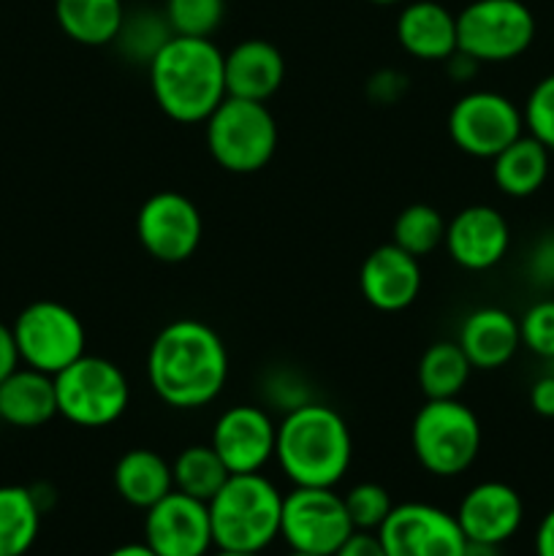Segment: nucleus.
I'll return each instance as SVG.
<instances>
[{
    "label": "nucleus",
    "instance_id": "1",
    "mask_svg": "<svg viewBox=\"0 0 554 556\" xmlns=\"http://www.w3.org/2000/svg\"><path fill=\"white\" fill-rule=\"evenodd\" d=\"M147 380L163 405L199 410L226 389V342L204 320H172L158 331L147 351Z\"/></svg>",
    "mask_w": 554,
    "mask_h": 556
},
{
    "label": "nucleus",
    "instance_id": "2",
    "mask_svg": "<svg viewBox=\"0 0 554 556\" xmlns=\"http://www.w3.org/2000/svg\"><path fill=\"white\" fill-rule=\"evenodd\" d=\"M223 54L212 38H168L147 65L158 109L179 125H204L228 96Z\"/></svg>",
    "mask_w": 554,
    "mask_h": 556
},
{
    "label": "nucleus",
    "instance_id": "3",
    "mask_svg": "<svg viewBox=\"0 0 554 556\" xmlns=\"http://www.w3.org/2000/svg\"><path fill=\"white\" fill-rule=\"evenodd\" d=\"M275 459L293 486L335 489L351 470V429L335 407L307 400L277 424Z\"/></svg>",
    "mask_w": 554,
    "mask_h": 556
},
{
    "label": "nucleus",
    "instance_id": "4",
    "mask_svg": "<svg viewBox=\"0 0 554 556\" xmlns=\"http://www.w3.org/2000/svg\"><path fill=\"white\" fill-rule=\"evenodd\" d=\"M206 508L212 541L223 552L261 554L280 538L282 494L261 472L231 476Z\"/></svg>",
    "mask_w": 554,
    "mask_h": 556
},
{
    "label": "nucleus",
    "instance_id": "5",
    "mask_svg": "<svg viewBox=\"0 0 554 556\" xmlns=\"http://www.w3.org/2000/svg\"><path fill=\"white\" fill-rule=\"evenodd\" d=\"M481 421L456 400H427L411 427L413 456L435 478H456L481 454Z\"/></svg>",
    "mask_w": 554,
    "mask_h": 556
},
{
    "label": "nucleus",
    "instance_id": "6",
    "mask_svg": "<svg viewBox=\"0 0 554 556\" xmlns=\"http://www.w3.org/2000/svg\"><path fill=\"white\" fill-rule=\"evenodd\" d=\"M206 150L228 174H255L277 152V119L264 101L223 98L204 123Z\"/></svg>",
    "mask_w": 554,
    "mask_h": 556
},
{
    "label": "nucleus",
    "instance_id": "7",
    "mask_svg": "<svg viewBox=\"0 0 554 556\" xmlns=\"http://www.w3.org/2000/svg\"><path fill=\"white\" fill-rule=\"evenodd\" d=\"M54 394L58 416L81 429L112 427L130 405V383L119 364L90 353L54 375Z\"/></svg>",
    "mask_w": 554,
    "mask_h": 556
},
{
    "label": "nucleus",
    "instance_id": "8",
    "mask_svg": "<svg viewBox=\"0 0 554 556\" xmlns=\"http://www.w3.org/2000/svg\"><path fill=\"white\" fill-rule=\"evenodd\" d=\"M536 38V16L521 0H473L456 14V47L476 63H508Z\"/></svg>",
    "mask_w": 554,
    "mask_h": 556
},
{
    "label": "nucleus",
    "instance_id": "9",
    "mask_svg": "<svg viewBox=\"0 0 554 556\" xmlns=\"http://www.w3.org/2000/svg\"><path fill=\"white\" fill-rule=\"evenodd\" d=\"M11 331L20 362L52 378L87 353L85 324L74 309L54 299H36L27 304L11 324Z\"/></svg>",
    "mask_w": 554,
    "mask_h": 556
},
{
    "label": "nucleus",
    "instance_id": "10",
    "mask_svg": "<svg viewBox=\"0 0 554 556\" xmlns=\"http://www.w3.org/2000/svg\"><path fill=\"white\" fill-rule=\"evenodd\" d=\"M351 535L345 500L335 489L293 486L282 494L280 538L291 552L331 556Z\"/></svg>",
    "mask_w": 554,
    "mask_h": 556
},
{
    "label": "nucleus",
    "instance_id": "11",
    "mask_svg": "<svg viewBox=\"0 0 554 556\" xmlns=\"http://www.w3.org/2000/svg\"><path fill=\"white\" fill-rule=\"evenodd\" d=\"M521 134H525V114L503 92H465L449 112V136L454 147L481 161H492Z\"/></svg>",
    "mask_w": 554,
    "mask_h": 556
},
{
    "label": "nucleus",
    "instance_id": "12",
    "mask_svg": "<svg viewBox=\"0 0 554 556\" xmlns=\"http://www.w3.org/2000/svg\"><path fill=\"white\" fill-rule=\"evenodd\" d=\"M204 220L179 190H158L136 212V239L161 264H182L199 250Z\"/></svg>",
    "mask_w": 554,
    "mask_h": 556
},
{
    "label": "nucleus",
    "instance_id": "13",
    "mask_svg": "<svg viewBox=\"0 0 554 556\" xmlns=\"http://www.w3.org/2000/svg\"><path fill=\"white\" fill-rule=\"evenodd\" d=\"M378 538L386 556H462L467 546L456 516L429 503L394 505Z\"/></svg>",
    "mask_w": 554,
    "mask_h": 556
},
{
    "label": "nucleus",
    "instance_id": "14",
    "mask_svg": "<svg viewBox=\"0 0 554 556\" xmlns=\"http://www.w3.org/2000/svg\"><path fill=\"white\" fill-rule=\"evenodd\" d=\"M144 514V543L158 556H206L215 548L210 508L201 500L174 489Z\"/></svg>",
    "mask_w": 554,
    "mask_h": 556
},
{
    "label": "nucleus",
    "instance_id": "15",
    "mask_svg": "<svg viewBox=\"0 0 554 556\" xmlns=\"http://www.w3.org/2000/svg\"><path fill=\"white\" fill-rule=\"evenodd\" d=\"M277 424L264 407L234 405L217 416L210 445L231 476L261 472L275 459Z\"/></svg>",
    "mask_w": 554,
    "mask_h": 556
},
{
    "label": "nucleus",
    "instance_id": "16",
    "mask_svg": "<svg viewBox=\"0 0 554 556\" xmlns=\"http://www.w3.org/2000/svg\"><path fill=\"white\" fill-rule=\"evenodd\" d=\"M445 250L451 261L467 271L494 269L511 248V226L489 204H473L445 223Z\"/></svg>",
    "mask_w": 554,
    "mask_h": 556
},
{
    "label": "nucleus",
    "instance_id": "17",
    "mask_svg": "<svg viewBox=\"0 0 554 556\" xmlns=\"http://www.w3.org/2000/svg\"><path fill=\"white\" fill-rule=\"evenodd\" d=\"M358 288L369 307L380 313H402L421 293V264L394 242L380 244L364 258Z\"/></svg>",
    "mask_w": 554,
    "mask_h": 556
},
{
    "label": "nucleus",
    "instance_id": "18",
    "mask_svg": "<svg viewBox=\"0 0 554 556\" xmlns=\"http://www.w3.org/2000/svg\"><path fill=\"white\" fill-rule=\"evenodd\" d=\"M454 516L467 541L503 546L519 532L521 521H525V503L508 483L483 481L462 497Z\"/></svg>",
    "mask_w": 554,
    "mask_h": 556
},
{
    "label": "nucleus",
    "instance_id": "19",
    "mask_svg": "<svg viewBox=\"0 0 554 556\" xmlns=\"http://www.w3.org/2000/svg\"><path fill=\"white\" fill-rule=\"evenodd\" d=\"M226 92L244 101H269L286 81L282 52L266 38H244L223 54Z\"/></svg>",
    "mask_w": 554,
    "mask_h": 556
},
{
    "label": "nucleus",
    "instance_id": "20",
    "mask_svg": "<svg viewBox=\"0 0 554 556\" xmlns=\"http://www.w3.org/2000/svg\"><path fill=\"white\" fill-rule=\"evenodd\" d=\"M396 43L424 63H445L456 52V14L438 0H413L396 16Z\"/></svg>",
    "mask_w": 554,
    "mask_h": 556
},
{
    "label": "nucleus",
    "instance_id": "21",
    "mask_svg": "<svg viewBox=\"0 0 554 556\" xmlns=\"http://www.w3.org/2000/svg\"><path fill=\"white\" fill-rule=\"evenodd\" d=\"M456 342L473 369H500L521 348L519 320L503 307H478L462 320Z\"/></svg>",
    "mask_w": 554,
    "mask_h": 556
},
{
    "label": "nucleus",
    "instance_id": "22",
    "mask_svg": "<svg viewBox=\"0 0 554 556\" xmlns=\"http://www.w3.org/2000/svg\"><path fill=\"white\" fill-rule=\"evenodd\" d=\"M58 416L54 378L38 369L20 367L0 383V421L16 429H36Z\"/></svg>",
    "mask_w": 554,
    "mask_h": 556
},
{
    "label": "nucleus",
    "instance_id": "23",
    "mask_svg": "<svg viewBox=\"0 0 554 556\" xmlns=\"http://www.w3.org/2000/svg\"><path fill=\"white\" fill-rule=\"evenodd\" d=\"M114 492L130 508L147 510L174 492L172 462L152 448H130L114 465Z\"/></svg>",
    "mask_w": 554,
    "mask_h": 556
},
{
    "label": "nucleus",
    "instance_id": "24",
    "mask_svg": "<svg viewBox=\"0 0 554 556\" xmlns=\"http://www.w3.org/2000/svg\"><path fill=\"white\" fill-rule=\"evenodd\" d=\"M549 155L552 150L530 134H521L519 139L511 141L492 157V179L500 193L511 199H527L538 193L549 177Z\"/></svg>",
    "mask_w": 554,
    "mask_h": 556
},
{
    "label": "nucleus",
    "instance_id": "25",
    "mask_svg": "<svg viewBox=\"0 0 554 556\" xmlns=\"http://www.w3.org/2000/svg\"><path fill=\"white\" fill-rule=\"evenodd\" d=\"M54 20L81 47H109L125 20L123 0H54Z\"/></svg>",
    "mask_w": 554,
    "mask_h": 556
},
{
    "label": "nucleus",
    "instance_id": "26",
    "mask_svg": "<svg viewBox=\"0 0 554 556\" xmlns=\"http://www.w3.org/2000/svg\"><path fill=\"white\" fill-rule=\"evenodd\" d=\"M470 362L459 342H432L418 358L416 380L424 400H456L470 380Z\"/></svg>",
    "mask_w": 554,
    "mask_h": 556
},
{
    "label": "nucleus",
    "instance_id": "27",
    "mask_svg": "<svg viewBox=\"0 0 554 556\" xmlns=\"http://www.w3.org/2000/svg\"><path fill=\"white\" fill-rule=\"evenodd\" d=\"M43 508L27 486H0V556H25L41 530Z\"/></svg>",
    "mask_w": 554,
    "mask_h": 556
},
{
    "label": "nucleus",
    "instance_id": "28",
    "mask_svg": "<svg viewBox=\"0 0 554 556\" xmlns=\"http://www.w3.org/2000/svg\"><path fill=\"white\" fill-rule=\"evenodd\" d=\"M172 476L177 492L210 503L231 478V472L210 443H196L179 451L177 459L172 462Z\"/></svg>",
    "mask_w": 554,
    "mask_h": 556
},
{
    "label": "nucleus",
    "instance_id": "29",
    "mask_svg": "<svg viewBox=\"0 0 554 556\" xmlns=\"http://www.w3.org/2000/svg\"><path fill=\"white\" fill-rule=\"evenodd\" d=\"M172 27L163 11H125L123 27H119L114 47L130 60V63L150 65L152 58L163 49V43L172 38Z\"/></svg>",
    "mask_w": 554,
    "mask_h": 556
},
{
    "label": "nucleus",
    "instance_id": "30",
    "mask_svg": "<svg viewBox=\"0 0 554 556\" xmlns=\"http://www.w3.org/2000/svg\"><path fill=\"white\" fill-rule=\"evenodd\" d=\"M445 223L449 220H445L435 206L411 204L396 215L394 239H391V242L421 261L424 255L435 253V250L443 244Z\"/></svg>",
    "mask_w": 554,
    "mask_h": 556
},
{
    "label": "nucleus",
    "instance_id": "31",
    "mask_svg": "<svg viewBox=\"0 0 554 556\" xmlns=\"http://www.w3.org/2000/svg\"><path fill=\"white\" fill-rule=\"evenodd\" d=\"M163 14L174 36L212 38L226 14V0H166Z\"/></svg>",
    "mask_w": 554,
    "mask_h": 556
},
{
    "label": "nucleus",
    "instance_id": "32",
    "mask_svg": "<svg viewBox=\"0 0 554 556\" xmlns=\"http://www.w3.org/2000/svg\"><path fill=\"white\" fill-rule=\"evenodd\" d=\"M342 500H345V510L348 516H351L353 530L362 532H378L380 525H383V521L389 519L391 510H394V500H391L389 489L373 481L351 486L342 494Z\"/></svg>",
    "mask_w": 554,
    "mask_h": 556
},
{
    "label": "nucleus",
    "instance_id": "33",
    "mask_svg": "<svg viewBox=\"0 0 554 556\" xmlns=\"http://www.w3.org/2000/svg\"><path fill=\"white\" fill-rule=\"evenodd\" d=\"M525 130L536 136L543 147L554 152V74L543 76L527 96L525 109Z\"/></svg>",
    "mask_w": 554,
    "mask_h": 556
},
{
    "label": "nucleus",
    "instance_id": "34",
    "mask_svg": "<svg viewBox=\"0 0 554 556\" xmlns=\"http://www.w3.org/2000/svg\"><path fill=\"white\" fill-rule=\"evenodd\" d=\"M521 345L541 358H554V299L536 302L519 318Z\"/></svg>",
    "mask_w": 554,
    "mask_h": 556
},
{
    "label": "nucleus",
    "instance_id": "35",
    "mask_svg": "<svg viewBox=\"0 0 554 556\" xmlns=\"http://www.w3.org/2000/svg\"><path fill=\"white\" fill-rule=\"evenodd\" d=\"M411 81H407L405 74L394 68H383L378 74H373V79L367 81V96L373 98L375 103H383V106H391V103L400 101L407 92Z\"/></svg>",
    "mask_w": 554,
    "mask_h": 556
},
{
    "label": "nucleus",
    "instance_id": "36",
    "mask_svg": "<svg viewBox=\"0 0 554 556\" xmlns=\"http://www.w3.org/2000/svg\"><path fill=\"white\" fill-rule=\"evenodd\" d=\"M527 275L538 286L554 288V233H546L536 242L530 258H527Z\"/></svg>",
    "mask_w": 554,
    "mask_h": 556
},
{
    "label": "nucleus",
    "instance_id": "37",
    "mask_svg": "<svg viewBox=\"0 0 554 556\" xmlns=\"http://www.w3.org/2000/svg\"><path fill=\"white\" fill-rule=\"evenodd\" d=\"M331 556H386L378 532L353 530V535L342 543Z\"/></svg>",
    "mask_w": 554,
    "mask_h": 556
},
{
    "label": "nucleus",
    "instance_id": "38",
    "mask_svg": "<svg viewBox=\"0 0 554 556\" xmlns=\"http://www.w3.org/2000/svg\"><path fill=\"white\" fill-rule=\"evenodd\" d=\"M530 407L541 418H554V375H543L532 383Z\"/></svg>",
    "mask_w": 554,
    "mask_h": 556
},
{
    "label": "nucleus",
    "instance_id": "39",
    "mask_svg": "<svg viewBox=\"0 0 554 556\" xmlns=\"http://www.w3.org/2000/svg\"><path fill=\"white\" fill-rule=\"evenodd\" d=\"M20 351H16V340H14V331L11 326H5L0 320V383L20 367Z\"/></svg>",
    "mask_w": 554,
    "mask_h": 556
},
{
    "label": "nucleus",
    "instance_id": "40",
    "mask_svg": "<svg viewBox=\"0 0 554 556\" xmlns=\"http://www.w3.org/2000/svg\"><path fill=\"white\" fill-rule=\"evenodd\" d=\"M536 556H554V508L543 516L536 530Z\"/></svg>",
    "mask_w": 554,
    "mask_h": 556
},
{
    "label": "nucleus",
    "instance_id": "41",
    "mask_svg": "<svg viewBox=\"0 0 554 556\" xmlns=\"http://www.w3.org/2000/svg\"><path fill=\"white\" fill-rule=\"evenodd\" d=\"M478 65H481V63H476L473 58H467V54L459 52V49H456V52L451 54L449 60H445V68H449V74L454 76V79H459V81L470 79V76L476 74Z\"/></svg>",
    "mask_w": 554,
    "mask_h": 556
},
{
    "label": "nucleus",
    "instance_id": "42",
    "mask_svg": "<svg viewBox=\"0 0 554 556\" xmlns=\"http://www.w3.org/2000/svg\"><path fill=\"white\" fill-rule=\"evenodd\" d=\"M106 556H158L147 543H125V546L112 548Z\"/></svg>",
    "mask_w": 554,
    "mask_h": 556
},
{
    "label": "nucleus",
    "instance_id": "43",
    "mask_svg": "<svg viewBox=\"0 0 554 556\" xmlns=\"http://www.w3.org/2000/svg\"><path fill=\"white\" fill-rule=\"evenodd\" d=\"M462 556H500V546H494V543L467 541L465 554H462Z\"/></svg>",
    "mask_w": 554,
    "mask_h": 556
},
{
    "label": "nucleus",
    "instance_id": "44",
    "mask_svg": "<svg viewBox=\"0 0 554 556\" xmlns=\"http://www.w3.org/2000/svg\"><path fill=\"white\" fill-rule=\"evenodd\" d=\"M206 556H261V554H244V552H223V548H215V552H210Z\"/></svg>",
    "mask_w": 554,
    "mask_h": 556
},
{
    "label": "nucleus",
    "instance_id": "45",
    "mask_svg": "<svg viewBox=\"0 0 554 556\" xmlns=\"http://www.w3.org/2000/svg\"><path fill=\"white\" fill-rule=\"evenodd\" d=\"M369 3H375V5H396V3H402V0H369Z\"/></svg>",
    "mask_w": 554,
    "mask_h": 556
},
{
    "label": "nucleus",
    "instance_id": "46",
    "mask_svg": "<svg viewBox=\"0 0 554 556\" xmlns=\"http://www.w3.org/2000/svg\"><path fill=\"white\" fill-rule=\"evenodd\" d=\"M286 556H318V554H304V552H291V554H286Z\"/></svg>",
    "mask_w": 554,
    "mask_h": 556
}]
</instances>
